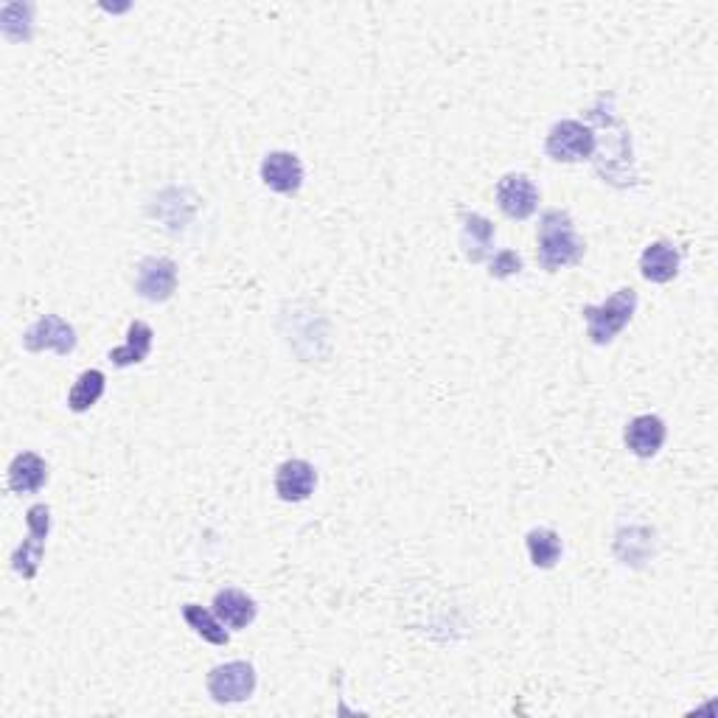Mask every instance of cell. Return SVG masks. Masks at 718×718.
<instances>
[{"mask_svg":"<svg viewBox=\"0 0 718 718\" xmlns=\"http://www.w3.org/2000/svg\"><path fill=\"white\" fill-rule=\"evenodd\" d=\"M183 620H186V623L191 626L194 632L200 634L202 640H208V643L227 645V640H231V632L225 629V623H222V620L216 618L213 612L202 609L200 604L183 606Z\"/></svg>","mask_w":718,"mask_h":718,"instance_id":"d6986e66","label":"cell"},{"mask_svg":"<svg viewBox=\"0 0 718 718\" xmlns=\"http://www.w3.org/2000/svg\"><path fill=\"white\" fill-rule=\"evenodd\" d=\"M517 273H522V259L513 250H499L492 259V270H488L492 278H511Z\"/></svg>","mask_w":718,"mask_h":718,"instance_id":"ffe728a7","label":"cell"},{"mask_svg":"<svg viewBox=\"0 0 718 718\" xmlns=\"http://www.w3.org/2000/svg\"><path fill=\"white\" fill-rule=\"evenodd\" d=\"M536 253L538 264L545 267L547 273H559L565 267L579 264L584 259V239L575 233L572 216L559 208H550L542 216V225L536 231Z\"/></svg>","mask_w":718,"mask_h":718,"instance_id":"6da1fadb","label":"cell"},{"mask_svg":"<svg viewBox=\"0 0 718 718\" xmlns=\"http://www.w3.org/2000/svg\"><path fill=\"white\" fill-rule=\"evenodd\" d=\"M634 312H637V293L632 286H623L612 298L601 304V307H584L581 314L586 320V337L595 346H609L629 323H632Z\"/></svg>","mask_w":718,"mask_h":718,"instance_id":"7a4b0ae2","label":"cell"},{"mask_svg":"<svg viewBox=\"0 0 718 718\" xmlns=\"http://www.w3.org/2000/svg\"><path fill=\"white\" fill-rule=\"evenodd\" d=\"M208 693L216 705H236L247 702L256 691V668L245 659H233L225 666H216L208 673Z\"/></svg>","mask_w":718,"mask_h":718,"instance_id":"5b68a950","label":"cell"},{"mask_svg":"<svg viewBox=\"0 0 718 718\" xmlns=\"http://www.w3.org/2000/svg\"><path fill=\"white\" fill-rule=\"evenodd\" d=\"M261 180L275 194H298L304 186V163L295 152H270L261 160Z\"/></svg>","mask_w":718,"mask_h":718,"instance_id":"9c48e42d","label":"cell"},{"mask_svg":"<svg viewBox=\"0 0 718 718\" xmlns=\"http://www.w3.org/2000/svg\"><path fill=\"white\" fill-rule=\"evenodd\" d=\"M314 486H318V472L309 460H284L275 472V494L284 503H304L312 497Z\"/></svg>","mask_w":718,"mask_h":718,"instance_id":"30bf717a","label":"cell"},{"mask_svg":"<svg viewBox=\"0 0 718 718\" xmlns=\"http://www.w3.org/2000/svg\"><path fill=\"white\" fill-rule=\"evenodd\" d=\"M666 421L659 419V416H637V419L629 421L623 438L632 455H637V458H654V455L663 449V444H666Z\"/></svg>","mask_w":718,"mask_h":718,"instance_id":"8fae6325","label":"cell"},{"mask_svg":"<svg viewBox=\"0 0 718 718\" xmlns=\"http://www.w3.org/2000/svg\"><path fill=\"white\" fill-rule=\"evenodd\" d=\"M107 391V376L99 368H90L74 382V387L67 391V407L74 412H87L94 405H99V399Z\"/></svg>","mask_w":718,"mask_h":718,"instance_id":"ac0fdd59","label":"cell"},{"mask_svg":"<svg viewBox=\"0 0 718 718\" xmlns=\"http://www.w3.org/2000/svg\"><path fill=\"white\" fill-rule=\"evenodd\" d=\"M48 483V463L37 453H21L9 463V488L14 494H37Z\"/></svg>","mask_w":718,"mask_h":718,"instance_id":"5bb4252c","label":"cell"},{"mask_svg":"<svg viewBox=\"0 0 718 718\" xmlns=\"http://www.w3.org/2000/svg\"><path fill=\"white\" fill-rule=\"evenodd\" d=\"M545 152L559 163H584L595 154V133L581 121H556L545 138Z\"/></svg>","mask_w":718,"mask_h":718,"instance_id":"277c9868","label":"cell"},{"mask_svg":"<svg viewBox=\"0 0 718 718\" xmlns=\"http://www.w3.org/2000/svg\"><path fill=\"white\" fill-rule=\"evenodd\" d=\"M494 245V225L492 220H486L483 213H466L463 216V231H460V247H463V256L472 264L486 261L492 253Z\"/></svg>","mask_w":718,"mask_h":718,"instance_id":"9a60e30c","label":"cell"},{"mask_svg":"<svg viewBox=\"0 0 718 718\" xmlns=\"http://www.w3.org/2000/svg\"><path fill=\"white\" fill-rule=\"evenodd\" d=\"M23 346L32 354L57 351L60 357H67L76 348V329L60 314H42L37 323L26 329Z\"/></svg>","mask_w":718,"mask_h":718,"instance_id":"8992f818","label":"cell"},{"mask_svg":"<svg viewBox=\"0 0 718 718\" xmlns=\"http://www.w3.org/2000/svg\"><path fill=\"white\" fill-rule=\"evenodd\" d=\"M497 206L508 220H528L538 208V188L528 174H506L497 183Z\"/></svg>","mask_w":718,"mask_h":718,"instance_id":"ba28073f","label":"cell"},{"mask_svg":"<svg viewBox=\"0 0 718 718\" xmlns=\"http://www.w3.org/2000/svg\"><path fill=\"white\" fill-rule=\"evenodd\" d=\"M26 525L28 536L23 538V545L14 550L12 556V570L17 575H23L26 581H32L37 575L42 565V556H46V542L48 533H51V508L46 503H37L26 511Z\"/></svg>","mask_w":718,"mask_h":718,"instance_id":"3957f363","label":"cell"},{"mask_svg":"<svg viewBox=\"0 0 718 718\" xmlns=\"http://www.w3.org/2000/svg\"><path fill=\"white\" fill-rule=\"evenodd\" d=\"M256 612H259L256 601L247 592L227 586V590H220L213 595V615L233 632H242V629L253 623Z\"/></svg>","mask_w":718,"mask_h":718,"instance_id":"7c38bea8","label":"cell"},{"mask_svg":"<svg viewBox=\"0 0 718 718\" xmlns=\"http://www.w3.org/2000/svg\"><path fill=\"white\" fill-rule=\"evenodd\" d=\"M152 326L144 323V320H133L127 329V343L110 351V362H113L115 368L140 366V362L149 357V351H152Z\"/></svg>","mask_w":718,"mask_h":718,"instance_id":"2e32d148","label":"cell"},{"mask_svg":"<svg viewBox=\"0 0 718 718\" xmlns=\"http://www.w3.org/2000/svg\"><path fill=\"white\" fill-rule=\"evenodd\" d=\"M177 289V264L166 256H149L138 264L135 273V293L152 304H166Z\"/></svg>","mask_w":718,"mask_h":718,"instance_id":"52a82bcc","label":"cell"},{"mask_svg":"<svg viewBox=\"0 0 718 718\" xmlns=\"http://www.w3.org/2000/svg\"><path fill=\"white\" fill-rule=\"evenodd\" d=\"M525 545L533 567H538V570H550V567L559 565L561 550H565V547H561V536L556 531H550V528H533L525 536Z\"/></svg>","mask_w":718,"mask_h":718,"instance_id":"e0dca14e","label":"cell"},{"mask_svg":"<svg viewBox=\"0 0 718 718\" xmlns=\"http://www.w3.org/2000/svg\"><path fill=\"white\" fill-rule=\"evenodd\" d=\"M640 273L652 284H668L679 275V250L666 239L652 242L640 256Z\"/></svg>","mask_w":718,"mask_h":718,"instance_id":"4fadbf2b","label":"cell"}]
</instances>
